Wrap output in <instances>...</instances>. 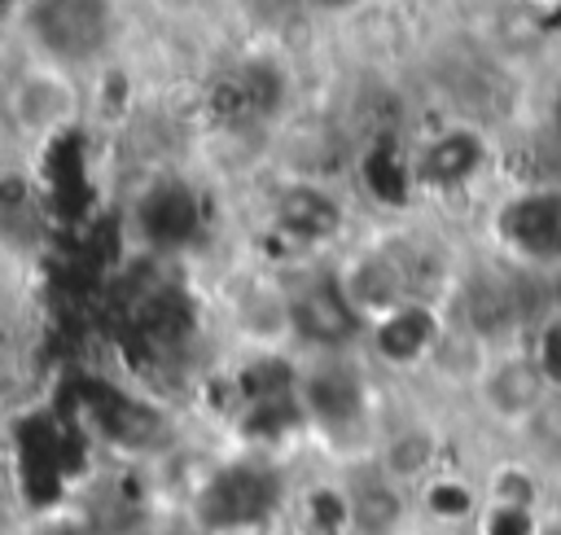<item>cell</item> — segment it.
Masks as SVG:
<instances>
[{"label": "cell", "mask_w": 561, "mask_h": 535, "mask_svg": "<svg viewBox=\"0 0 561 535\" xmlns=\"http://www.w3.org/2000/svg\"><path fill=\"white\" fill-rule=\"evenodd\" d=\"M88 79L39 57L35 48H18L9 57V75H4V118H9V136L26 149H44L57 136L75 132L88 114Z\"/></svg>", "instance_id": "6da1fadb"}, {"label": "cell", "mask_w": 561, "mask_h": 535, "mask_svg": "<svg viewBox=\"0 0 561 535\" xmlns=\"http://www.w3.org/2000/svg\"><path fill=\"white\" fill-rule=\"evenodd\" d=\"M13 35H22V44L39 57L88 79L114 61L123 9L118 0H35Z\"/></svg>", "instance_id": "7a4b0ae2"}, {"label": "cell", "mask_w": 561, "mask_h": 535, "mask_svg": "<svg viewBox=\"0 0 561 535\" xmlns=\"http://www.w3.org/2000/svg\"><path fill=\"white\" fill-rule=\"evenodd\" d=\"M557 390H561L557 377L548 373L543 355L526 338L513 346H495L465 395H469V403L486 430H495L504 439H522V434L539 430Z\"/></svg>", "instance_id": "3957f363"}, {"label": "cell", "mask_w": 561, "mask_h": 535, "mask_svg": "<svg viewBox=\"0 0 561 535\" xmlns=\"http://www.w3.org/2000/svg\"><path fill=\"white\" fill-rule=\"evenodd\" d=\"M267 232L294 254L333 259L351 237V202L316 175H285L267 193Z\"/></svg>", "instance_id": "277c9868"}, {"label": "cell", "mask_w": 561, "mask_h": 535, "mask_svg": "<svg viewBox=\"0 0 561 535\" xmlns=\"http://www.w3.org/2000/svg\"><path fill=\"white\" fill-rule=\"evenodd\" d=\"M495 254L526 272H561V180L526 184L500 202Z\"/></svg>", "instance_id": "5b68a950"}, {"label": "cell", "mask_w": 561, "mask_h": 535, "mask_svg": "<svg viewBox=\"0 0 561 535\" xmlns=\"http://www.w3.org/2000/svg\"><path fill=\"white\" fill-rule=\"evenodd\" d=\"M443 456H447V430L434 412L425 408H403V412H381V425L373 434L368 447V469L377 478H386L390 487L416 496L425 482H434L443 474Z\"/></svg>", "instance_id": "8992f818"}, {"label": "cell", "mask_w": 561, "mask_h": 535, "mask_svg": "<svg viewBox=\"0 0 561 535\" xmlns=\"http://www.w3.org/2000/svg\"><path fill=\"white\" fill-rule=\"evenodd\" d=\"M136 228L149 250H180L197 228V197L184 180L162 175L136 197Z\"/></svg>", "instance_id": "52a82bcc"}, {"label": "cell", "mask_w": 561, "mask_h": 535, "mask_svg": "<svg viewBox=\"0 0 561 535\" xmlns=\"http://www.w3.org/2000/svg\"><path fill=\"white\" fill-rule=\"evenodd\" d=\"M478 491L495 509H530L535 491H539V478H535V465H526V460H500L495 469H486Z\"/></svg>", "instance_id": "ba28073f"}, {"label": "cell", "mask_w": 561, "mask_h": 535, "mask_svg": "<svg viewBox=\"0 0 561 535\" xmlns=\"http://www.w3.org/2000/svg\"><path fill=\"white\" fill-rule=\"evenodd\" d=\"M377 0H302V13H307V26H346L355 22L364 9H373Z\"/></svg>", "instance_id": "9c48e42d"}, {"label": "cell", "mask_w": 561, "mask_h": 535, "mask_svg": "<svg viewBox=\"0 0 561 535\" xmlns=\"http://www.w3.org/2000/svg\"><path fill=\"white\" fill-rule=\"evenodd\" d=\"M539 136L561 153V66L548 75V88L539 92Z\"/></svg>", "instance_id": "30bf717a"}, {"label": "cell", "mask_w": 561, "mask_h": 535, "mask_svg": "<svg viewBox=\"0 0 561 535\" xmlns=\"http://www.w3.org/2000/svg\"><path fill=\"white\" fill-rule=\"evenodd\" d=\"M508 4H517L526 18H535L539 26H548L557 13H561V0H508Z\"/></svg>", "instance_id": "8fae6325"}, {"label": "cell", "mask_w": 561, "mask_h": 535, "mask_svg": "<svg viewBox=\"0 0 561 535\" xmlns=\"http://www.w3.org/2000/svg\"><path fill=\"white\" fill-rule=\"evenodd\" d=\"M552 303L561 307V272H552Z\"/></svg>", "instance_id": "7c38bea8"}, {"label": "cell", "mask_w": 561, "mask_h": 535, "mask_svg": "<svg viewBox=\"0 0 561 535\" xmlns=\"http://www.w3.org/2000/svg\"><path fill=\"white\" fill-rule=\"evenodd\" d=\"M478 4H495V0H478Z\"/></svg>", "instance_id": "4fadbf2b"}]
</instances>
